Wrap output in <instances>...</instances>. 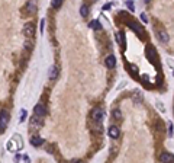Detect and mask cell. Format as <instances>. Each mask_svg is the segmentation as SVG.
<instances>
[{"mask_svg": "<svg viewBox=\"0 0 174 163\" xmlns=\"http://www.w3.org/2000/svg\"><path fill=\"white\" fill-rule=\"evenodd\" d=\"M9 119H10V114L9 111L3 109V111H0V132H3L9 124Z\"/></svg>", "mask_w": 174, "mask_h": 163, "instance_id": "1", "label": "cell"}, {"mask_svg": "<svg viewBox=\"0 0 174 163\" xmlns=\"http://www.w3.org/2000/svg\"><path fill=\"white\" fill-rule=\"evenodd\" d=\"M145 55H147V58L149 60V61H155L157 60V50L151 45V44H148L147 45V48H145Z\"/></svg>", "mask_w": 174, "mask_h": 163, "instance_id": "2", "label": "cell"}, {"mask_svg": "<svg viewBox=\"0 0 174 163\" xmlns=\"http://www.w3.org/2000/svg\"><path fill=\"white\" fill-rule=\"evenodd\" d=\"M128 25H129V28H131L135 34H138V35H144V28H142V25H139L136 21H131V19H129Z\"/></svg>", "mask_w": 174, "mask_h": 163, "instance_id": "3", "label": "cell"}, {"mask_svg": "<svg viewBox=\"0 0 174 163\" xmlns=\"http://www.w3.org/2000/svg\"><path fill=\"white\" fill-rule=\"evenodd\" d=\"M103 117H105L103 109H100V108H95V109L92 111V119H93L95 122H102Z\"/></svg>", "mask_w": 174, "mask_h": 163, "instance_id": "4", "label": "cell"}, {"mask_svg": "<svg viewBox=\"0 0 174 163\" xmlns=\"http://www.w3.org/2000/svg\"><path fill=\"white\" fill-rule=\"evenodd\" d=\"M34 112H35V114H34L35 117H38V118H41V119H42V118L47 115V109H45V105L39 102V103L35 106V111H34Z\"/></svg>", "mask_w": 174, "mask_h": 163, "instance_id": "5", "label": "cell"}, {"mask_svg": "<svg viewBox=\"0 0 174 163\" xmlns=\"http://www.w3.org/2000/svg\"><path fill=\"white\" fill-rule=\"evenodd\" d=\"M23 34L26 38H32L35 35V25L31 22V24H26L25 28H23Z\"/></svg>", "mask_w": 174, "mask_h": 163, "instance_id": "6", "label": "cell"}, {"mask_svg": "<svg viewBox=\"0 0 174 163\" xmlns=\"http://www.w3.org/2000/svg\"><path fill=\"white\" fill-rule=\"evenodd\" d=\"M160 159H161L162 163H174V154L173 153H162Z\"/></svg>", "mask_w": 174, "mask_h": 163, "instance_id": "7", "label": "cell"}, {"mask_svg": "<svg viewBox=\"0 0 174 163\" xmlns=\"http://www.w3.org/2000/svg\"><path fill=\"white\" fill-rule=\"evenodd\" d=\"M108 134H109V137H112V138H118V137H119V134H121V131H119V128H118V127L112 125V127H109Z\"/></svg>", "mask_w": 174, "mask_h": 163, "instance_id": "8", "label": "cell"}, {"mask_svg": "<svg viewBox=\"0 0 174 163\" xmlns=\"http://www.w3.org/2000/svg\"><path fill=\"white\" fill-rule=\"evenodd\" d=\"M41 124H42V119H41V118H38V117H35V115L31 118V127H32V130L39 128V127H41Z\"/></svg>", "mask_w": 174, "mask_h": 163, "instance_id": "9", "label": "cell"}, {"mask_svg": "<svg viewBox=\"0 0 174 163\" xmlns=\"http://www.w3.org/2000/svg\"><path fill=\"white\" fill-rule=\"evenodd\" d=\"M126 69L129 70V73H131L132 77L139 79V74H138V69H136V66H132V64H128V63H126Z\"/></svg>", "mask_w": 174, "mask_h": 163, "instance_id": "10", "label": "cell"}, {"mask_svg": "<svg viewBox=\"0 0 174 163\" xmlns=\"http://www.w3.org/2000/svg\"><path fill=\"white\" fill-rule=\"evenodd\" d=\"M105 63H106V66H108L109 69H113V67L116 66V58H115L113 55H108L106 60H105Z\"/></svg>", "mask_w": 174, "mask_h": 163, "instance_id": "11", "label": "cell"}, {"mask_svg": "<svg viewBox=\"0 0 174 163\" xmlns=\"http://www.w3.org/2000/svg\"><path fill=\"white\" fill-rule=\"evenodd\" d=\"M158 38H160V41L161 42H168V34L165 32V31H158Z\"/></svg>", "mask_w": 174, "mask_h": 163, "instance_id": "12", "label": "cell"}, {"mask_svg": "<svg viewBox=\"0 0 174 163\" xmlns=\"http://www.w3.org/2000/svg\"><path fill=\"white\" fill-rule=\"evenodd\" d=\"M42 143H44V140H42L41 137H36V135H34V137L31 138V144H32V146H35V147L41 146Z\"/></svg>", "mask_w": 174, "mask_h": 163, "instance_id": "13", "label": "cell"}, {"mask_svg": "<svg viewBox=\"0 0 174 163\" xmlns=\"http://www.w3.org/2000/svg\"><path fill=\"white\" fill-rule=\"evenodd\" d=\"M57 76H58V69H57V66H52L51 69H49V79H57Z\"/></svg>", "mask_w": 174, "mask_h": 163, "instance_id": "14", "label": "cell"}, {"mask_svg": "<svg viewBox=\"0 0 174 163\" xmlns=\"http://www.w3.org/2000/svg\"><path fill=\"white\" fill-rule=\"evenodd\" d=\"M90 28H93V29H96V31H100V29H102V25H100L99 21H92V22H90Z\"/></svg>", "mask_w": 174, "mask_h": 163, "instance_id": "15", "label": "cell"}, {"mask_svg": "<svg viewBox=\"0 0 174 163\" xmlns=\"http://www.w3.org/2000/svg\"><path fill=\"white\" fill-rule=\"evenodd\" d=\"M80 13H81L83 18H86L87 15H89V8H87V5H83V6L80 8Z\"/></svg>", "mask_w": 174, "mask_h": 163, "instance_id": "16", "label": "cell"}, {"mask_svg": "<svg viewBox=\"0 0 174 163\" xmlns=\"http://www.w3.org/2000/svg\"><path fill=\"white\" fill-rule=\"evenodd\" d=\"M118 42L125 48V34H123V32H119V34H118Z\"/></svg>", "mask_w": 174, "mask_h": 163, "instance_id": "17", "label": "cell"}, {"mask_svg": "<svg viewBox=\"0 0 174 163\" xmlns=\"http://www.w3.org/2000/svg\"><path fill=\"white\" fill-rule=\"evenodd\" d=\"M28 10H29L31 13H35V12H36V6H35L34 2H29V3H28Z\"/></svg>", "mask_w": 174, "mask_h": 163, "instance_id": "18", "label": "cell"}, {"mask_svg": "<svg viewBox=\"0 0 174 163\" xmlns=\"http://www.w3.org/2000/svg\"><path fill=\"white\" fill-rule=\"evenodd\" d=\"M113 117H115L116 119H121V118H122V112H121L119 109H115V111H113Z\"/></svg>", "mask_w": 174, "mask_h": 163, "instance_id": "19", "label": "cell"}, {"mask_svg": "<svg viewBox=\"0 0 174 163\" xmlns=\"http://www.w3.org/2000/svg\"><path fill=\"white\" fill-rule=\"evenodd\" d=\"M125 3H126V6H128V9H129V10H132V12L135 10V6H134V3L131 2V0H126Z\"/></svg>", "mask_w": 174, "mask_h": 163, "instance_id": "20", "label": "cell"}, {"mask_svg": "<svg viewBox=\"0 0 174 163\" xmlns=\"http://www.w3.org/2000/svg\"><path fill=\"white\" fill-rule=\"evenodd\" d=\"M61 5H62L61 0H54V2H52V8H55V9H57V8H60Z\"/></svg>", "mask_w": 174, "mask_h": 163, "instance_id": "21", "label": "cell"}, {"mask_svg": "<svg viewBox=\"0 0 174 163\" xmlns=\"http://www.w3.org/2000/svg\"><path fill=\"white\" fill-rule=\"evenodd\" d=\"M157 125H158V128H160V131H164V125H162V122H161L160 119L157 121Z\"/></svg>", "mask_w": 174, "mask_h": 163, "instance_id": "22", "label": "cell"}, {"mask_svg": "<svg viewBox=\"0 0 174 163\" xmlns=\"http://www.w3.org/2000/svg\"><path fill=\"white\" fill-rule=\"evenodd\" d=\"M141 19H142L144 22H147V21H148V16H147L145 13H142V15H141Z\"/></svg>", "mask_w": 174, "mask_h": 163, "instance_id": "23", "label": "cell"}, {"mask_svg": "<svg viewBox=\"0 0 174 163\" xmlns=\"http://www.w3.org/2000/svg\"><path fill=\"white\" fill-rule=\"evenodd\" d=\"M110 6H112L110 3H106V5L103 6V9H105V10H108V9H110Z\"/></svg>", "mask_w": 174, "mask_h": 163, "instance_id": "24", "label": "cell"}]
</instances>
